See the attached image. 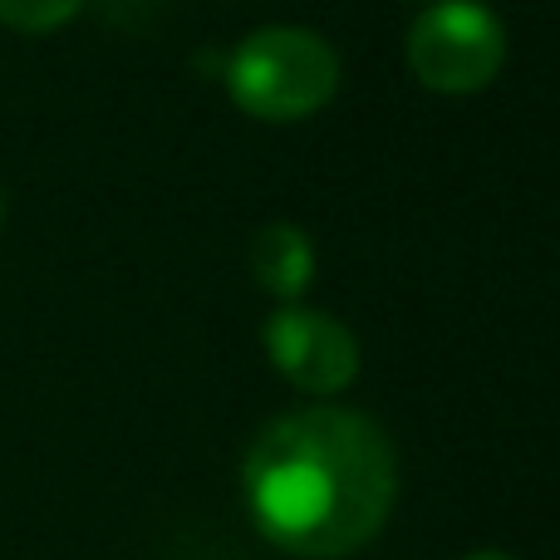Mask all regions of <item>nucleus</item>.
Listing matches in <instances>:
<instances>
[{
	"label": "nucleus",
	"instance_id": "obj_1",
	"mask_svg": "<svg viewBox=\"0 0 560 560\" xmlns=\"http://www.w3.org/2000/svg\"><path fill=\"white\" fill-rule=\"evenodd\" d=\"M242 487L252 526L276 551L345 560L384 532L398 497V453L374 418L310 404L256 433Z\"/></svg>",
	"mask_w": 560,
	"mask_h": 560
},
{
	"label": "nucleus",
	"instance_id": "obj_2",
	"mask_svg": "<svg viewBox=\"0 0 560 560\" xmlns=\"http://www.w3.org/2000/svg\"><path fill=\"white\" fill-rule=\"evenodd\" d=\"M226 94L261 124H300L339 94V55L305 25L252 30L226 59Z\"/></svg>",
	"mask_w": 560,
	"mask_h": 560
},
{
	"label": "nucleus",
	"instance_id": "obj_3",
	"mask_svg": "<svg viewBox=\"0 0 560 560\" xmlns=\"http://www.w3.org/2000/svg\"><path fill=\"white\" fill-rule=\"evenodd\" d=\"M404 59L428 94H482L506 65V25L482 0H428L408 25Z\"/></svg>",
	"mask_w": 560,
	"mask_h": 560
},
{
	"label": "nucleus",
	"instance_id": "obj_4",
	"mask_svg": "<svg viewBox=\"0 0 560 560\" xmlns=\"http://www.w3.org/2000/svg\"><path fill=\"white\" fill-rule=\"evenodd\" d=\"M261 345L280 369V378L310 398H335L359 378L354 329L325 310L300 305V300L271 310V319L261 325Z\"/></svg>",
	"mask_w": 560,
	"mask_h": 560
},
{
	"label": "nucleus",
	"instance_id": "obj_5",
	"mask_svg": "<svg viewBox=\"0 0 560 560\" xmlns=\"http://www.w3.org/2000/svg\"><path fill=\"white\" fill-rule=\"evenodd\" d=\"M252 276L280 305L300 300L315 280V246L295 222H271L252 236Z\"/></svg>",
	"mask_w": 560,
	"mask_h": 560
},
{
	"label": "nucleus",
	"instance_id": "obj_6",
	"mask_svg": "<svg viewBox=\"0 0 560 560\" xmlns=\"http://www.w3.org/2000/svg\"><path fill=\"white\" fill-rule=\"evenodd\" d=\"M89 0H0V25L25 30V35H45V30H59L84 10Z\"/></svg>",
	"mask_w": 560,
	"mask_h": 560
},
{
	"label": "nucleus",
	"instance_id": "obj_7",
	"mask_svg": "<svg viewBox=\"0 0 560 560\" xmlns=\"http://www.w3.org/2000/svg\"><path fill=\"white\" fill-rule=\"evenodd\" d=\"M467 560H516V556H506V551H472Z\"/></svg>",
	"mask_w": 560,
	"mask_h": 560
},
{
	"label": "nucleus",
	"instance_id": "obj_8",
	"mask_svg": "<svg viewBox=\"0 0 560 560\" xmlns=\"http://www.w3.org/2000/svg\"><path fill=\"white\" fill-rule=\"evenodd\" d=\"M0 222H5V202H0Z\"/></svg>",
	"mask_w": 560,
	"mask_h": 560
}]
</instances>
